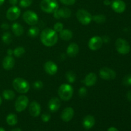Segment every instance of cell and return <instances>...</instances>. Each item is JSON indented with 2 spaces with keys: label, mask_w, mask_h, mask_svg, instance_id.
<instances>
[{
  "label": "cell",
  "mask_w": 131,
  "mask_h": 131,
  "mask_svg": "<svg viewBox=\"0 0 131 131\" xmlns=\"http://www.w3.org/2000/svg\"><path fill=\"white\" fill-rule=\"evenodd\" d=\"M60 1L61 3L64 4V5L71 6V5H74L75 4L76 0H60Z\"/></svg>",
  "instance_id": "obj_37"
},
{
  "label": "cell",
  "mask_w": 131,
  "mask_h": 131,
  "mask_svg": "<svg viewBox=\"0 0 131 131\" xmlns=\"http://www.w3.org/2000/svg\"><path fill=\"white\" fill-rule=\"evenodd\" d=\"M45 72L50 75H54L57 73L58 66L52 61H47L43 65Z\"/></svg>",
  "instance_id": "obj_15"
},
{
  "label": "cell",
  "mask_w": 131,
  "mask_h": 131,
  "mask_svg": "<svg viewBox=\"0 0 131 131\" xmlns=\"http://www.w3.org/2000/svg\"><path fill=\"white\" fill-rule=\"evenodd\" d=\"M41 118H42V120L43 122H48L50 120V119H51V115H50V114L47 113H45L42 114Z\"/></svg>",
  "instance_id": "obj_36"
},
{
  "label": "cell",
  "mask_w": 131,
  "mask_h": 131,
  "mask_svg": "<svg viewBox=\"0 0 131 131\" xmlns=\"http://www.w3.org/2000/svg\"><path fill=\"white\" fill-rule=\"evenodd\" d=\"M9 2L13 6H15L17 4L18 0H9Z\"/></svg>",
  "instance_id": "obj_39"
},
{
  "label": "cell",
  "mask_w": 131,
  "mask_h": 131,
  "mask_svg": "<svg viewBox=\"0 0 131 131\" xmlns=\"http://www.w3.org/2000/svg\"><path fill=\"white\" fill-rule=\"evenodd\" d=\"M63 28L64 26L63 23H60V22H58V23H55V24L54 25L53 29L56 33H60V32H61L63 29Z\"/></svg>",
  "instance_id": "obj_32"
},
{
  "label": "cell",
  "mask_w": 131,
  "mask_h": 131,
  "mask_svg": "<svg viewBox=\"0 0 131 131\" xmlns=\"http://www.w3.org/2000/svg\"><path fill=\"white\" fill-rule=\"evenodd\" d=\"M58 40V35L53 29L45 28L41 32V42L46 47L54 46L57 43Z\"/></svg>",
  "instance_id": "obj_1"
},
{
  "label": "cell",
  "mask_w": 131,
  "mask_h": 131,
  "mask_svg": "<svg viewBox=\"0 0 131 131\" xmlns=\"http://www.w3.org/2000/svg\"><path fill=\"white\" fill-rule=\"evenodd\" d=\"M61 106L60 100L57 97L51 99L48 102V108L51 112H56L58 111Z\"/></svg>",
  "instance_id": "obj_19"
},
{
  "label": "cell",
  "mask_w": 131,
  "mask_h": 131,
  "mask_svg": "<svg viewBox=\"0 0 131 131\" xmlns=\"http://www.w3.org/2000/svg\"><path fill=\"white\" fill-rule=\"evenodd\" d=\"M79 51V47L75 43H71L67 48V54L69 57H75L77 56Z\"/></svg>",
  "instance_id": "obj_20"
},
{
  "label": "cell",
  "mask_w": 131,
  "mask_h": 131,
  "mask_svg": "<svg viewBox=\"0 0 131 131\" xmlns=\"http://www.w3.org/2000/svg\"><path fill=\"white\" fill-rule=\"evenodd\" d=\"M122 83L125 86H131V74H129L124 77L122 81Z\"/></svg>",
  "instance_id": "obj_31"
},
{
  "label": "cell",
  "mask_w": 131,
  "mask_h": 131,
  "mask_svg": "<svg viewBox=\"0 0 131 131\" xmlns=\"http://www.w3.org/2000/svg\"><path fill=\"white\" fill-rule=\"evenodd\" d=\"M1 28H2L3 29H5V30H6V29H8L9 28V25L8 23H3L2 24H1Z\"/></svg>",
  "instance_id": "obj_38"
},
{
  "label": "cell",
  "mask_w": 131,
  "mask_h": 131,
  "mask_svg": "<svg viewBox=\"0 0 131 131\" xmlns=\"http://www.w3.org/2000/svg\"><path fill=\"white\" fill-rule=\"evenodd\" d=\"M29 104V99L25 95H20L17 97L15 102V109L17 112H23Z\"/></svg>",
  "instance_id": "obj_8"
},
{
  "label": "cell",
  "mask_w": 131,
  "mask_h": 131,
  "mask_svg": "<svg viewBox=\"0 0 131 131\" xmlns=\"http://www.w3.org/2000/svg\"><path fill=\"white\" fill-rule=\"evenodd\" d=\"M95 124V119L92 115H87L83 120V125L84 129H90Z\"/></svg>",
  "instance_id": "obj_21"
},
{
  "label": "cell",
  "mask_w": 131,
  "mask_h": 131,
  "mask_svg": "<svg viewBox=\"0 0 131 131\" xmlns=\"http://www.w3.org/2000/svg\"><path fill=\"white\" fill-rule=\"evenodd\" d=\"M74 110L72 107H66L63 110L61 114V118L63 121L65 122H68L70 121L73 118L74 116Z\"/></svg>",
  "instance_id": "obj_16"
},
{
  "label": "cell",
  "mask_w": 131,
  "mask_h": 131,
  "mask_svg": "<svg viewBox=\"0 0 131 131\" xmlns=\"http://www.w3.org/2000/svg\"><path fill=\"white\" fill-rule=\"evenodd\" d=\"M12 30L14 34L17 37H20L24 33V28L23 26L18 23H13L12 25Z\"/></svg>",
  "instance_id": "obj_22"
},
{
  "label": "cell",
  "mask_w": 131,
  "mask_h": 131,
  "mask_svg": "<svg viewBox=\"0 0 131 131\" xmlns=\"http://www.w3.org/2000/svg\"><path fill=\"white\" fill-rule=\"evenodd\" d=\"M102 38L99 36H95L92 37L88 42V47L92 51H97L101 48L103 44Z\"/></svg>",
  "instance_id": "obj_10"
},
{
  "label": "cell",
  "mask_w": 131,
  "mask_h": 131,
  "mask_svg": "<svg viewBox=\"0 0 131 131\" xmlns=\"http://www.w3.org/2000/svg\"><path fill=\"white\" fill-rule=\"evenodd\" d=\"M33 88L36 90H40L43 88V83H42V81L37 80L35 82H34L33 84Z\"/></svg>",
  "instance_id": "obj_34"
},
{
  "label": "cell",
  "mask_w": 131,
  "mask_h": 131,
  "mask_svg": "<svg viewBox=\"0 0 131 131\" xmlns=\"http://www.w3.org/2000/svg\"><path fill=\"white\" fill-rule=\"evenodd\" d=\"M92 20L97 23H103L106 20V17L103 14H98L92 16Z\"/></svg>",
  "instance_id": "obj_28"
},
{
  "label": "cell",
  "mask_w": 131,
  "mask_h": 131,
  "mask_svg": "<svg viewBox=\"0 0 131 131\" xmlns=\"http://www.w3.org/2000/svg\"><path fill=\"white\" fill-rule=\"evenodd\" d=\"M54 17L56 19H59L60 18L68 19L71 16L72 12L69 8L66 7H63L58 8L54 13H53Z\"/></svg>",
  "instance_id": "obj_12"
},
{
  "label": "cell",
  "mask_w": 131,
  "mask_h": 131,
  "mask_svg": "<svg viewBox=\"0 0 131 131\" xmlns=\"http://www.w3.org/2000/svg\"><path fill=\"white\" fill-rule=\"evenodd\" d=\"M60 37L63 40L69 41L73 37V33L70 29H63L61 32H60Z\"/></svg>",
  "instance_id": "obj_23"
},
{
  "label": "cell",
  "mask_w": 131,
  "mask_h": 131,
  "mask_svg": "<svg viewBox=\"0 0 131 131\" xmlns=\"http://www.w3.org/2000/svg\"><path fill=\"white\" fill-rule=\"evenodd\" d=\"M87 93H88V92L85 87H81L78 91V94H79V97H82V98L85 97L87 95Z\"/></svg>",
  "instance_id": "obj_35"
},
{
  "label": "cell",
  "mask_w": 131,
  "mask_h": 131,
  "mask_svg": "<svg viewBox=\"0 0 131 131\" xmlns=\"http://www.w3.org/2000/svg\"><path fill=\"white\" fill-rule=\"evenodd\" d=\"M20 10L19 7L16 6H12L6 12V18L9 20H15L20 17Z\"/></svg>",
  "instance_id": "obj_11"
},
{
  "label": "cell",
  "mask_w": 131,
  "mask_h": 131,
  "mask_svg": "<svg viewBox=\"0 0 131 131\" xmlns=\"http://www.w3.org/2000/svg\"><path fill=\"white\" fill-rule=\"evenodd\" d=\"M40 8L44 12L54 13L59 8V5L56 0H42Z\"/></svg>",
  "instance_id": "obj_4"
},
{
  "label": "cell",
  "mask_w": 131,
  "mask_h": 131,
  "mask_svg": "<svg viewBox=\"0 0 131 131\" xmlns=\"http://www.w3.org/2000/svg\"><path fill=\"white\" fill-rule=\"evenodd\" d=\"M58 93L61 100L64 101H68L72 97L74 94V89L72 86L69 84L64 83L59 87Z\"/></svg>",
  "instance_id": "obj_3"
},
{
  "label": "cell",
  "mask_w": 131,
  "mask_h": 131,
  "mask_svg": "<svg viewBox=\"0 0 131 131\" xmlns=\"http://www.w3.org/2000/svg\"><path fill=\"white\" fill-rule=\"evenodd\" d=\"M1 39L5 44H10L12 41V36L11 33L9 32H5L3 34Z\"/></svg>",
  "instance_id": "obj_27"
},
{
  "label": "cell",
  "mask_w": 131,
  "mask_h": 131,
  "mask_svg": "<svg viewBox=\"0 0 131 131\" xmlns=\"http://www.w3.org/2000/svg\"><path fill=\"white\" fill-rule=\"evenodd\" d=\"M113 10L116 13L124 12L126 8V5L122 0H113L111 4Z\"/></svg>",
  "instance_id": "obj_13"
},
{
  "label": "cell",
  "mask_w": 131,
  "mask_h": 131,
  "mask_svg": "<svg viewBox=\"0 0 131 131\" xmlns=\"http://www.w3.org/2000/svg\"><path fill=\"white\" fill-rule=\"evenodd\" d=\"M2 95L3 98L6 100H12L15 97V94L14 91L11 90H5L3 92Z\"/></svg>",
  "instance_id": "obj_25"
},
{
  "label": "cell",
  "mask_w": 131,
  "mask_h": 131,
  "mask_svg": "<svg viewBox=\"0 0 131 131\" xmlns=\"http://www.w3.org/2000/svg\"><path fill=\"white\" fill-rule=\"evenodd\" d=\"M29 113L33 117H38L41 113V106L38 102L33 101L29 104Z\"/></svg>",
  "instance_id": "obj_14"
},
{
  "label": "cell",
  "mask_w": 131,
  "mask_h": 131,
  "mask_svg": "<svg viewBox=\"0 0 131 131\" xmlns=\"http://www.w3.org/2000/svg\"><path fill=\"white\" fill-rule=\"evenodd\" d=\"M107 131H118V130L115 127H111L109 128L108 130H107Z\"/></svg>",
  "instance_id": "obj_44"
},
{
  "label": "cell",
  "mask_w": 131,
  "mask_h": 131,
  "mask_svg": "<svg viewBox=\"0 0 131 131\" xmlns=\"http://www.w3.org/2000/svg\"><path fill=\"white\" fill-rule=\"evenodd\" d=\"M102 38V40H103V42H106V43H107V42L110 41V38H109L107 36H104Z\"/></svg>",
  "instance_id": "obj_41"
},
{
  "label": "cell",
  "mask_w": 131,
  "mask_h": 131,
  "mask_svg": "<svg viewBox=\"0 0 131 131\" xmlns=\"http://www.w3.org/2000/svg\"><path fill=\"white\" fill-rule=\"evenodd\" d=\"M99 75L102 79L104 80L110 81L115 79L116 74L115 71L109 67H102L99 70Z\"/></svg>",
  "instance_id": "obj_9"
},
{
  "label": "cell",
  "mask_w": 131,
  "mask_h": 131,
  "mask_svg": "<svg viewBox=\"0 0 131 131\" xmlns=\"http://www.w3.org/2000/svg\"><path fill=\"white\" fill-rule=\"evenodd\" d=\"M97 81V76L95 73L91 72L89 73L86 75L84 79H83V82L86 86L90 87L93 86L96 84Z\"/></svg>",
  "instance_id": "obj_17"
},
{
  "label": "cell",
  "mask_w": 131,
  "mask_h": 131,
  "mask_svg": "<svg viewBox=\"0 0 131 131\" xmlns=\"http://www.w3.org/2000/svg\"><path fill=\"white\" fill-rule=\"evenodd\" d=\"M23 19L26 24L30 26H35L38 22V17L35 12L27 10L23 14Z\"/></svg>",
  "instance_id": "obj_7"
},
{
  "label": "cell",
  "mask_w": 131,
  "mask_h": 131,
  "mask_svg": "<svg viewBox=\"0 0 131 131\" xmlns=\"http://www.w3.org/2000/svg\"><path fill=\"white\" fill-rule=\"evenodd\" d=\"M2 65L3 69L6 70H11L15 65V60L12 56L7 55L3 60Z\"/></svg>",
  "instance_id": "obj_18"
},
{
  "label": "cell",
  "mask_w": 131,
  "mask_h": 131,
  "mask_svg": "<svg viewBox=\"0 0 131 131\" xmlns=\"http://www.w3.org/2000/svg\"><path fill=\"white\" fill-rule=\"evenodd\" d=\"M6 123L8 124L9 125L11 126H14V125H16L18 122V118L16 115L14 113H10L6 116Z\"/></svg>",
  "instance_id": "obj_24"
},
{
  "label": "cell",
  "mask_w": 131,
  "mask_h": 131,
  "mask_svg": "<svg viewBox=\"0 0 131 131\" xmlns=\"http://www.w3.org/2000/svg\"><path fill=\"white\" fill-rule=\"evenodd\" d=\"M1 103H2V99H1V97H0V106H1Z\"/></svg>",
  "instance_id": "obj_48"
},
{
  "label": "cell",
  "mask_w": 131,
  "mask_h": 131,
  "mask_svg": "<svg viewBox=\"0 0 131 131\" xmlns=\"http://www.w3.org/2000/svg\"><path fill=\"white\" fill-rule=\"evenodd\" d=\"M65 77H66L67 81L70 83H74L75 81V79H76V75L72 70H69V71L67 72L66 74H65Z\"/></svg>",
  "instance_id": "obj_26"
},
{
  "label": "cell",
  "mask_w": 131,
  "mask_h": 131,
  "mask_svg": "<svg viewBox=\"0 0 131 131\" xmlns=\"http://www.w3.org/2000/svg\"><path fill=\"white\" fill-rule=\"evenodd\" d=\"M76 18L83 25H88L92 20V15L84 9H79L77 11Z\"/></svg>",
  "instance_id": "obj_5"
},
{
  "label": "cell",
  "mask_w": 131,
  "mask_h": 131,
  "mask_svg": "<svg viewBox=\"0 0 131 131\" xmlns=\"http://www.w3.org/2000/svg\"><path fill=\"white\" fill-rule=\"evenodd\" d=\"M11 131H22V130L20 129H18V128H17V129H13V130Z\"/></svg>",
  "instance_id": "obj_45"
},
{
  "label": "cell",
  "mask_w": 131,
  "mask_h": 131,
  "mask_svg": "<svg viewBox=\"0 0 131 131\" xmlns=\"http://www.w3.org/2000/svg\"><path fill=\"white\" fill-rule=\"evenodd\" d=\"M115 47L118 52L122 55H125L129 53L130 51L129 43L123 38H118L115 42Z\"/></svg>",
  "instance_id": "obj_6"
},
{
  "label": "cell",
  "mask_w": 131,
  "mask_h": 131,
  "mask_svg": "<svg viewBox=\"0 0 131 131\" xmlns=\"http://www.w3.org/2000/svg\"><path fill=\"white\" fill-rule=\"evenodd\" d=\"M40 29L37 26H32L28 30V35L31 37H36L39 35Z\"/></svg>",
  "instance_id": "obj_29"
},
{
  "label": "cell",
  "mask_w": 131,
  "mask_h": 131,
  "mask_svg": "<svg viewBox=\"0 0 131 131\" xmlns=\"http://www.w3.org/2000/svg\"><path fill=\"white\" fill-rule=\"evenodd\" d=\"M12 86L14 90L20 93H26L30 88L28 81L21 78H16L14 79L12 82Z\"/></svg>",
  "instance_id": "obj_2"
},
{
  "label": "cell",
  "mask_w": 131,
  "mask_h": 131,
  "mask_svg": "<svg viewBox=\"0 0 131 131\" xmlns=\"http://www.w3.org/2000/svg\"><path fill=\"white\" fill-rule=\"evenodd\" d=\"M14 54L15 57L19 58L23 56L25 53V49L23 47H17L15 49H14Z\"/></svg>",
  "instance_id": "obj_30"
},
{
  "label": "cell",
  "mask_w": 131,
  "mask_h": 131,
  "mask_svg": "<svg viewBox=\"0 0 131 131\" xmlns=\"http://www.w3.org/2000/svg\"><path fill=\"white\" fill-rule=\"evenodd\" d=\"M14 54V51L12 49H8L7 51V54L10 55V56H12V55Z\"/></svg>",
  "instance_id": "obj_43"
},
{
  "label": "cell",
  "mask_w": 131,
  "mask_h": 131,
  "mask_svg": "<svg viewBox=\"0 0 131 131\" xmlns=\"http://www.w3.org/2000/svg\"><path fill=\"white\" fill-rule=\"evenodd\" d=\"M0 131H5V129L2 127H0Z\"/></svg>",
  "instance_id": "obj_47"
},
{
  "label": "cell",
  "mask_w": 131,
  "mask_h": 131,
  "mask_svg": "<svg viewBox=\"0 0 131 131\" xmlns=\"http://www.w3.org/2000/svg\"><path fill=\"white\" fill-rule=\"evenodd\" d=\"M32 2H33V0H20L19 5L23 8H27L31 6Z\"/></svg>",
  "instance_id": "obj_33"
},
{
  "label": "cell",
  "mask_w": 131,
  "mask_h": 131,
  "mask_svg": "<svg viewBox=\"0 0 131 131\" xmlns=\"http://www.w3.org/2000/svg\"><path fill=\"white\" fill-rule=\"evenodd\" d=\"M4 2H5V0H0V6H1L4 3Z\"/></svg>",
  "instance_id": "obj_46"
},
{
  "label": "cell",
  "mask_w": 131,
  "mask_h": 131,
  "mask_svg": "<svg viewBox=\"0 0 131 131\" xmlns=\"http://www.w3.org/2000/svg\"><path fill=\"white\" fill-rule=\"evenodd\" d=\"M104 4L105 5H110L111 4V1L110 0H104Z\"/></svg>",
  "instance_id": "obj_42"
},
{
  "label": "cell",
  "mask_w": 131,
  "mask_h": 131,
  "mask_svg": "<svg viewBox=\"0 0 131 131\" xmlns=\"http://www.w3.org/2000/svg\"><path fill=\"white\" fill-rule=\"evenodd\" d=\"M127 99H128V101L131 102V90L128 91V92L127 93Z\"/></svg>",
  "instance_id": "obj_40"
}]
</instances>
